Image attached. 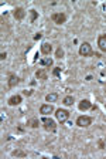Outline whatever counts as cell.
Returning a JSON list of instances; mask_svg holds the SVG:
<instances>
[{
  "mask_svg": "<svg viewBox=\"0 0 106 159\" xmlns=\"http://www.w3.org/2000/svg\"><path fill=\"white\" fill-rule=\"evenodd\" d=\"M53 75L55 77H61V67H55L53 70Z\"/></svg>",
  "mask_w": 106,
  "mask_h": 159,
  "instance_id": "cell-21",
  "label": "cell"
},
{
  "mask_svg": "<svg viewBox=\"0 0 106 159\" xmlns=\"http://www.w3.org/2000/svg\"><path fill=\"white\" fill-rule=\"evenodd\" d=\"M6 57H7L6 53H1V54H0V60H6Z\"/></svg>",
  "mask_w": 106,
  "mask_h": 159,
  "instance_id": "cell-25",
  "label": "cell"
},
{
  "mask_svg": "<svg viewBox=\"0 0 106 159\" xmlns=\"http://www.w3.org/2000/svg\"><path fill=\"white\" fill-rule=\"evenodd\" d=\"M35 77H37L38 80H41V81L48 80V74H47V71H45L44 68H38V70L35 71Z\"/></svg>",
  "mask_w": 106,
  "mask_h": 159,
  "instance_id": "cell-11",
  "label": "cell"
},
{
  "mask_svg": "<svg viewBox=\"0 0 106 159\" xmlns=\"http://www.w3.org/2000/svg\"><path fill=\"white\" fill-rule=\"evenodd\" d=\"M53 112H54V107L51 104H43L40 107V114L44 115V117H47V115H50V114H53Z\"/></svg>",
  "mask_w": 106,
  "mask_h": 159,
  "instance_id": "cell-6",
  "label": "cell"
},
{
  "mask_svg": "<svg viewBox=\"0 0 106 159\" xmlns=\"http://www.w3.org/2000/svg\"><path fill=\"white\" fill-rule=\"evenodd\" d=\"M40 64H41V66H45V67H51L53 66V58L45 57V58H43V60H40Z\"/></svg>",
  "mask_w": 106,
  "mask_h": 159,
  "instance_id": "cell-17",
  "label": "cell"
},
{
  "mask_svg": "<svg viewBox=\"0 0 106 159\" xmlns=\"http://www.w3.org/2000/svg\"><path fill=\"white\" fill-rule=\"evenodd\" d=\"M13 16H14L16 20H23L26 17V10L23 9V7H16V9L13 10Z\"/></svg>",
  "mask_w": 106,
  "mask_h": 159,
  "instance_id": "cell-7",
  "label": "cell"
},
{
  "mask_svg": "<svg viewBox=\"0 0 106 159\" xmlns=\"http://www.w3.org/2000/svg\"><path fill=\"white\" fill-rule=\"evenodd\" d=\"M98 145H99V148H100V149H105V148H106L105 142H103V141H102V139H100V141H99V142H98Z\"/></svg>",
  "mask_w": 106,
  "mask_h": 159,
  "instance_id": "cell-22",
  "label": "cell"
},
{
  "mask_svg": "<svg viewBox=\"0 0 106 159\" xmlns=\"http://www.w3.org/2000/svg\"><path fill=\"white\" fill-rule=\"evenodd\" d=\"M7 84H9V88H14L18 84V77H16L14 74H10L9 80H7Z\"/></svg>",
  "mask_w": 106,
  "mask_h": 159,
  "instance_id": "cell-13",
  "label": "cell"
},
{
  "mask_svg": "<svg viewBox=\"0 0 106 159\" xmlns=\"http://www.w3.org/2000/svg\"><path fill=\"white\" fill-rule=\"evenodd\" d=\"M55 117H57V119L61 122V124H65V122L68 121V118H69V112H68L67 110L60 108V110L55 111Z\"/></svg>",
  "mask_w": 106,
  "mask_h": 159,
  "instance_id": "cell-4",
  "label": "cell"
},
{
  "mask_svg": "<svg viewBox=\"0 0 106 159\" xmlns=\"http://www.w3.org/2000/svg\"><path fill=\"white\" fill-rule=\"evenodd\" d=\"M40 122L41 121H38V118H30V119H27V126H30V128H38Z\"/></svg>",
  "mask_w": 106,
  "mask_h": 159,
  "instance_id": "cell-14",
  "label": "cell"
},
{
  "mask_svg": "<svg viewBox=\"0 0 106 159\" xmlns=\"http://www.w3.org/2000/svg\"><path fill=\"white\" fill-rule=\"evenodd\" d=\"M55 57H57V58H62V57H64V50H62L61 47L57 48V51H55Z\"/></svg>",
  "mask_w": 106,
  "mask_h": 159,
  "instance_id": "cell-20",
  "label": "cell"
},
{
  "mask_svg": "<svg viewBox=\"0 0 106 159\" xmlns=\"http://www.w3.org/2000/svg\"><path fill=\"white\" fill-rule=\"evenodd\" d=\"M62 102L65 104V105H74V102H75V100H74V97H71V95H67L64 100H62Z\"/></svg>",
  "mask_w": 106,
  "mask_h": 159,
  "instance_id": "cell-18",
  "label": "cell"
},
{
  "mask_svg": "<svg viewBox=\"0 0 106 159\" xmlns=\"http://www.w3.org/2000/svg\"><path fill=\"white\" fill-rule=\"evenodd\" d=\"M21 101H23L21 95H18V94H16V95L10 97L7 102H9V105H11V107H16V105H20V104H21Z\"/></svg>",
  "mask_w": 106,
  "mask_h": 159,
  "instance_id": "cell-8",
  "label": "cell"
},
{
  "mask_svg": "<svg viewBox=\"0 0 106 159\" xmlns=\"http://www.w3.org/2000/svg\"><path fill=\"white\" fill-rule=\"evenodd\" d=\"M51 20L57 24H64L67 21V16L64 13H53L51 14Z\"/></svg>",
  "mask_w": 106,
  "mask_h": 159,
  "instance_id": "cell-5",
  "label": "cell"
},
{
  "mask_svg": "<svg viewBox=\"0 0 106 159\" xmlns=\"http://www.w3.org/2000/svg\"><path fill=\"white\" fill-rule=\"evenodd\" d=\"M103 10H105V11H106V4H105V6H103Z\"/></svg>",
  "mask_w": 106,
  "mask_h": 159,
  "instance_id": "cell-26",
  "label": "cell"
},
{
  "mask_svg": "<svg viewBox=\"0 0 106 159\" xmlns=\"http://www.w3.org/2000/svg\"><path fill=\"white\" fill-rule=\"evenodd\" d=\"M58 100V94L57 93H51V94H47L45 95V101L47 102H55Z\"/></svg>",
  "mask_w": 106,
  "mask_h": 159,
  "instance_id": "cell-16",
  "label": "cell"
},
{
  "mask_svg": "<svg viewBox=\"0 0 106 159\" xmlns=\"http://www.w3.org/2000/svg\"><path fill=\"white\" fill-rule=\"evenodd\" d=\"M93 105H92V102L89 101V100H82L79 102V105H78V108H79V111H88V110H91Z\"/></svg>",
  "mask_w": 106,
  "mask_h": 159,
  "instance_id": "cell-10",
  "label": "cell"
},
{
  "mask_svg": "<svg viewBox=\"0 0 106 159\" xmlns=\"http://www.w3.org/2000/svg\"><path fill=\"white\" fill-rule=\"evenodd\" d=\"M78 53H79V56H82V57H92L95 54L93 50H92V46H91L89 43H82L79 46Z\"/></svg>",
  "mask_w": 106,
  "mask_h": 159,
  "instance_id": "cell-2",
  "label": "cell"
},
{
  "mask_svg": "<svg viewBox=\"0 0 106 159\" xmlns=\"http://www.w3.org/2000/svg\"><path fill=\"white\" fill-rule=\"evenodd\" d=\"M51 51H53V46H51L50 43H43V44H41V53H43L44 56H50Z\"/></svg>",
  "mask_w": 106,
  "mask_h": 159,
  "instance_id": "cell-12",
  "label": "cell"
},
{
  "mask_svg": "<svg viewBox=\"0 0 106 159\" xmlns=\"http://www.w3.org/2000/svg\"><path fill=\"white\" fill-rule=\"evenodd\" d=\"M30 16H31L30 21H31V23H34L35 20H37V17H38V13H37V11H35L34 9H33V10H30Z\"/></svg>",
  "mask_w": 106,
  "mask_h": 159,
  "instance_id": "cell-19",
  "label": "cell"
},
{
  "mask_svg": "<svg viewBox=\"0 0 106 159\" xmlns=\"http://www.w3.org/2000/svg\"><path fill=\"white\" fill-rule=\"evenodd\" d=\"M23 94H24V95H26V97H28V95H31V94H33V91H30V90H28V91H23Z\"/></svg>",
  "mask_w": 106,
  "mask_h": 159,
  "instance_id": "cell-24",
  "label": "cell"
},
{
  "mask_svg": "<svg viewBox=\"0 0 106 159\" xmlns=\"http://www.w3.org/2000/svg\"><path fill=\"white\" fill-rule=\"evenodd\" d=\"M41 37H43V33H37V34L34 36V40H40Z\"/></svg>",
  "mask_w": 106,
  "mask_h": 159,
  "instance_id": "cell-23",
  "label": "cell"
},
{
  "mask_svg": "<svg viewBox=\"0 0 106 159\" xmlns=\"http://www.w3.org/2000/svg\"><path fill=\"white\" fill-rule=\"evenodd\" d=\"M98 47L100 48V51L106 53V34H100L98 37Z\"/></svg>",
  "mask_w": 106,
  "mask_h": 159,
  "instance_id": "cell-9",
  "label": "cell"
},
{
  "mask_svg": "<svg viewBox=\"0 0 106 159\" xmlns=\"http://www.w3.org/2000/svg\"><path fill=\"white\" fill-rule=\"evenodd\" d=\"M11 156H16V158H26L27 152L23 149H14L11 152Z\"/></svg>",
  "mask_w": 106,
  "mask_h": 159,
  "instance_id": "cell-15",
  "label": "cell"
},
{
  "mask_svg": "<svg viewBox=\"0 0 106 159\" xmlns=\"http://www.w3.org/2000/svg\"><path fill=\"white\" fill-rule=\"evenodd\" d=\"M41 124H43L45 131H48V132L57 131V124H55V121L51 119V118H48V117H43V118H41Z\"/></svg>",
  "mask_w": 106,
  "mask_h": 159,
  "instance_id": "cell-1",
  "label": "cell"
},
{
  "mask_svg": "<svg viewBox=\"0 0 106 159\" xmlns=\"http://www.w3.org/2000/svg\"><path fill=\"white\" fill-rule=\"evenodd\" d=\"M93 121V118L92 117H88V115H81L77 118V125L81 126V128H88L89 125L92 124Z\"/></svg>",
  "mask_w": 106,
  "mask_h": 159,
  "instance_id": "cell-3",
  "label": "cell"
}]
</instances>
